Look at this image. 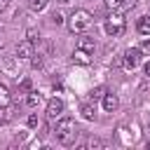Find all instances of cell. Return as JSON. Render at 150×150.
Segmentation results:
<instances>
[{
  "label": "cell",
  "instance_id": "obj_18",
  "mask_svg": "<svg viewBox=\"0 0 150 150\" xmlns=\"http://www.w3.org/2000/svg\"><path fill=\"white\" fill-rule=\"evenodd\" d=\"M138 49H141L143 54H150V35H145V38H143V42L138 45Z\"/></svg>",
  "mask_w": 150,
  "mask_h": 150
},
{
  "label": "cell",
  "instance_id": "obj_26",
  "mask_svg": "<svg viewBox=\"0 0 150 150\" xmlns=\"http://www.w3.org/2000/svg\"><path fill=\"white\" fill-rule=\"evenodd\" d=\"M127 5H131V7H134V5H136V0H127Z\"/></svg>",
  "mask_w": 150,
  "mask_h": 150
},
{
  "label": "cell",
  "instance_id": "obj_21",
  "mask_svg": "<svg viewBox=\"0 0 150 150\" xmlns=\"http://www.w3.org/2000/svg\"><path fill=\"white\" fill-rule=\"evenodd\" d=\"M87 148H96L98 150V148H103V143H101V138H89L87 141Z\"/></svg>",
  "mask_w": 150,
  "mask_h": 150
},
{
  "label": "cell",
  "instance_id": "obj_15",
  "mask_svg": "<svg viewBox=\"0 0 150 150\" xmlns=\"http://www.w3.org/2000/svg\"><path fill=\"white\" fill-rule=\"evenodd\" d=\"M30 89H33V82H30L28 77H23V80L19 82V94H28Z\"/></svg>",
  "mask_w": 150,
  "mask_h": 150
},
{
  "label": "cell",
  "instance_id": "obj_5",
  "mask_svg": "<svg viewBox=\"0 0 150 150\" xmlns=\"http://www.w3.org/2000/svg\"><path fill=\"white\" fill-rule=\"evenodd\" d=\"M63 108H66V103L59 98V96H54V98H49L47 101V117L49 120H54V117H59L61 112H63Z\"/></svg>",
  "mask_w": 150,
  "mask_h": 150
},
{
  "label": "cell",
  "instance_id": "obj_20",
  "mask_svg": "<svg viewBox=\"0 0 150 150\" xmlns=\"http://www.w3.org/2000/svg\"><path fill=\"white\" fill-rule=\"evenodd\" d=\"M26 124H28V127H30V129H35V127H38V124H40V117H38V115H35V112H33V115H28V120H26Z\"/></svg>",
  "mask_w": 150,
  "mask_h": 150
},
{
  "label": "cell",
  "instance_id": "obj_16",
  "mask_svg": "<svg viewBox=\"0 0 150 150\" xmlns=\"http://www.w3.org/2000/svg\"><path fill=\"white\" fill-rule=\"evenodd\" d=\"M28 7H30L33 12H40V9L47 7V0H28Z\"/></svg>",
  "mask_w": 150,
  "mask_h": 150
},
{
  "label": "cell",
  "instance_id": "obj_29",
  "mask_svg": "<svg viewBox=\"0 0 150 150\" xmlns=\"http://www.w3.org/2000/svg\"><path fill=\"white\" fill-rule=\"evenodd\" d=\"M0 38H2V35H0Z\"/></svg>",
  "mask_w": 150,
  "mask_h": 150
},
{
  "label": "cell",
  "instance_id": "obj_23",
  "mask_svg": "<svg viewBox=\"0 0 150 150\" xmlns=\"http://www.w3.org/2000/svg\"><path fill=\"white\" fill-rule=\"evenodd\" d=\"M52 21H54V23H56V26H59V23H61V21H63V16H61V14H59V12H54V14H52Z\"/></svg>",
  "mask_w": 150,
  "mask_h": 150
},
{
  "label": "cell",
  "instance_id": "obj_28",
  "mask_svg": "<svg viewBox=\"0 0 150 150\" xmlns=\"http://www.w3.org/2000/svg\"><path fill=\"white\" fill-rule=\"evenodd\" d=\"M148 9H150V5H148Z\"/></svg>",
  "mask_w": 150,
  "mask_h": 150
},
{
  "label": "cell",
  "instance_id": "obj_3",
  "mask_svg": "<svg viewBox=\"0 0 150 150\" xmlns=\"http://www.w3.org/2000/svg\"><path fill=\"white\" fill-rule=\"evenodd\" d=\"M103 28H105V33H108L110 38H120V35L124 33V28H127V19H124V14H120L117 9H112V14H108Z\"/></svg>",
  "mask_w": 150,
  "mask_h": 150
},
{
  "label": "cell",
  "instance_id": "obj_24",
  "mask_svg": "<svg viewBox=\"0 0 150 150\" xmlns=\"http://www.w3.org/2000/svg\"><path fill=\"white\" fill-rule=\"evenodd\" d=\"M5 7H7V0H0V14L5 12Z\"/></svg>",
  "mask_w": 150,
  "mask_h": 150
},
{
  "label": "cell",
  "instance_id": "obj_22",
  "mask_svg": "<svg viewBox=\"0 0 150 150\" xmlns=\"http://www.w3.org/2000/svg\"><path fill=\"white\" fill-rule=\"evenodd\" d=\"M30 63H33V68H40V66H42V59H40V54H38V56H33V59H30Z\"/></svg>",
  "mask_w": 150,
  "mask_h": 150
},
{
  "label": "cell",
  "instance_id": "obj_11",
  "mask_svg": "<svg viewBox=\"0 0 150 150\" xmlns=\"http://www.w3.org/2000/svg\"><path fill=\"white\" fill-rule=\"evenodd\" d=\"M40 103H42V96H40L38 91H33V89H30V91H28V96H26V105H28V108H38Z\"/></svg>",
  "mask_w": 150,
  "mask_h": 150
},
{
  "label": "cell",
  "instance_id": "obj_13",
  "mask_svg": "<svg viewBox=\"0 0 150 150\" xmlns=\"http://www.w3.org/2000/svg\"><path fill=\"white\" fill-rule=\"evenodd\" d=\"M9 103H12V96H9V89H7V87H5L2 82H0V108H2V105H9Z\"/></svg>",
  "mask_w": 150,
  "mask_h": 150
},
{
  "label": "cell",
  "instance_id": "obj_4",
  "mask_svg": "<svg viewBox=\"0 0 150 150\" xmlns=\"http://www.w3.org/2000/svg\"><path fill=\"white\" fill-rule=\"evenodd\" d=\"M141 54H143V52H141L138 47H131V49H127V52H124V59H122L124 68H127V70H134V68L141 63Z\"/></svg>",
  "mask_w": 150,
  "mask_h": 150
},
{
  "label": "cell",
  "instance_id": "obj_12",
  "mask_svg": "<svg viewBox=\"0 0 150 150\" xmlns=\"http://www.w3.org/2000/svg\"><path fill=\"white\" fill-rule=\"evenodd\" d=\"M77 47H80V49H84V52H94V47H96V45H94V40H91L89 35H82V38H80V42H77Z\"/></svg>",
  "mask_w": 150,
  "mask_h": 150
},
{
  "label": "cell",
  "instance_id": "obj_2",
  "mask_svg": "<svg viewBox=\"0 0 150 150\" xmlns=\"http://www.w3.org/2000/svg\"><path fill=\"white\" fill-rule=\"evenodd\" d=\"M91 26V14L87 9H75L68 19V30L70 33H84Z\"/></svg>",
  "mask_w": 150,
  "mask_h": 150
},
{
  "label": "cell",
  "instance_id": "obj_27",
  "mask_svg": "<svg viewBox=\"0 0 150 150\" xmlns=\"http://www.w3.org/2000/svg\"><path fill=\"white\" fill-rule=\"evenodd\" d=\"M59 2H61V5H68V2H70V0H59Z\"/></svg>",
  "mask_w": 150,
  "mask_h": 150
},
{
  "label": "cell",
  "instance_id": "obj_7",
  "mask_svg": "<svg viewBox=\"0 0 150 150\" xmlns=\"http://www.w3.org/2000/svg\"><path fill=\"white\" fill-rule=\"evenodd\" d=\"M73 63H77V66H89L91 63V52H84V49H80V47H75V52H73Z\"/></svg>",
  "mask_w": 150,
  "mask_h": 150
},
{
  "label": "cell",
  "instance_id": "obj_9",
  "mask_svg": "<svg viewBox=\"0 0 150 150\" xmlns=\"http://www.w3.org/2000/svg\"><path fill=\"white\" fill-rule=\"evenodd\" d=\"M136 30L141 35H150V14H145V16H141L136 21Z\"/></svg>",
  "mask_w": 150,
  "mask_h": 150
},
{
  "label": "cell",
  "instance_id": "obj_17",
  "mask_svg": "<svg viewBox=\"0 0 150 150\" xmlns=\"http://www.w3.org/2000/svg\"><path fill=\"white\" fill-rule=\"evenodd\" d=\"M103 94H105V87H96V89L89 91V98L91 101H98V98H103Z\"/></svg>",
  "mask_w": 150,
  "mask_h": 150
},
{
  "label": "cell",
  "instance_id": "obj_6",
  "mask_svg": "<svg viewBox=\"0 0 150 150\" xmlns=\"http://www.w3.org/2000/svg\"><path fill=\"white\" fill-rule=\"evenodd\" d=\"M35 56V47H33V40H23L16 45V59H33Z\"/></svg>",
  "mask_w": 150,
  "mask_h": 150
},
{
  "label": "cell",
  "instance_id": "obj_14",
  "mask_svg": "<svg viewBox=\"0 0 150 150\" xmlns=\"http://www.w3.org/2000/svg\"><path fill=\"white\" fill-rule=\"evenodd\" d=\"M80 112H82V117H84V120H94V117H96V110H94V105H91V103H84V105L80 108Z\"/></svg>",
  "mask_w": 150,
  "mask_h": 150
},
{
  "label": "cell",
  "instance_id": "obj_1",
  "mask_svg": "<svg viewBox=\"0 0 150 150\" xmlns=\"http://www.w3.org/2000/svg\"><path fill=\"white\" fill-rule=\"evenodd\" d=\"M75 138H77V124H75V120L73 117L59 120V124H56V141L61 145H73Z\"/></svg>",
  "mask_w": 150,
  "mask_h": 150
},
{
  "label": "cell",
  "instance_id": "obj_8",
  "mask_svg": "<svg viewBox=\"0 0 150 150\" xmlns=\"http://www.w3.org/2000/svg\"><path fill=\"white\" fill-rule=\"evenodd\" d=\"M101 101H103V110H105V112H115V110H117V105H120V98H117L115 94H108V91L103 94V98H101Z\"/></svg>",
  "mask_w": 150,
  "mask_h": 150
},
{
  "label": "cell",
  "instance_id": "obj_25",
  "mask_svg": "<svg viewBox=\"0 0 150 150\" xmlns=\"http://www.w3.org/2000/svg\"><path fill=\"white\" fill-rule=\"evenodd\" d=\"M145 75H148V77H150V61H148V63H145Z\"/></svg>",
  "mask_w": 150,
  "mask_h": 150
},
{
  "label": "cell",
  "instance_id": "obj_10",
  "mask_svg": "<svg viewBox=\"0 0 150 150\" xmlns=\"http://www.w3.org/2000/svg\"><path fill=\"white\" fill-rule=\"evenodd\" d=\"M117 141L124 143V145H131V143H134V136H129V129H127L124 124L117 127Z\"/></svg>",
  "mask_w": 150,
  "mask_h": 150
},
{
  "label": "cell",
  "instance_id": "obj_19",
  "mask_svg": "<svg viewBox=\"0 0 150 150\" xmlns=\"http://www.w3.org/2000/svg\"><path fill=\"white\" fill-rule=\"evenodd\" d=\"M103 2H105L108 9H120V7L124 5V0H103Z\"/></svg>",
  "mask_w": 150,
  "mask_h": 150
}]
</instances>
